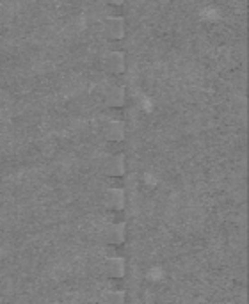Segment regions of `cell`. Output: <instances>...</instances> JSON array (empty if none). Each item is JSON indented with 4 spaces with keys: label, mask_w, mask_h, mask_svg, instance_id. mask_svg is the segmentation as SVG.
Masks as SVG:
<instances>
[{
    "label": "cell",
    "mask_w": 249,
    "mask_h": 304,
    "mask_svg": "<svg viewBox=\"0 0 249 304\" xmlns=\"http://www.w3.org/2000/svg\"><path fill=\"white\" fill-rule=\"evenodd\" d=\"M105 304H125V295L121 292H112L105 297Z\"/></svg>",
    "instance_id": "cell-9"
},
{
    "label": "cell",
    "mask_w": 249,
    "mask_h": 304,
    "mask_svg": "<svg viewBox=\"0 0 249 304\" xmlns=\"http://www.w3.org/2000/svg\"><path fill=\"white\" fill-rule=\"evenodd\" d=\"M109 2H111V4H121L123 0H109Z\"/></svg>",
    "instance_id": "cell-10"
},
{
    "label": "cell",
    "mask_w": 249,
    "mask_h": 304,
    "mask_svg": "<svg viewBox=\"0 0 249 304\" xmlns=\"http://www.w3.org/2000/svg\"><path fill=\"white\" fill-rule=\"evenodd\" d=\"M123 272H125V263L119 258H114V260H109L107 263V274L112 276V278H121Z\"/></svg>",
    "instance_id": "cell-7"
},
{
    "label": "cell",
    "mask_w": 249,
    "mask_h": 304,
    "mask_svg": "<svg viewBox=\"0 0 249 304\" xmlns=\"http://www.w3.org/2000/svg\"><path fill=\"white\" fill-rule=\"evenodd\" d=\"M105 68L112 73H121L125 69V57L121 52H112L105 57Z\"/></svg>",
    "instance_id": "cell-2"
},
{
    "label": "cell",
    "mask_w": 249,
    "mask_h": 304,
    "mask_svg": "<svg viewBox=\"0 0 249 304\" xmlns=\"http://www.w3.org/2000/svg\"><path fill=\"white\" fill-rule=\"evenodd\" d=\"M123 171H125V160L119 155L109 159L107 164H105V173L109 176H119V174H123Z\"/></svg>",
    "instance_id": "cell-4"
},
{
    "label": "cell",
    "mask_w": 249,
    "mask_h": 304,
    "mask_svg": "<svg viewBox=\"0 0 249 304\" xmlns=\"http://www.w3.org/2000/svg\"><path fill=\"white\" fill-rule=\"evenodd\" d=\"M105 36L111 37V40H119V37L125 36V20L123 18H107L105 20Z\"/></svg>",
    "instance_id": "cell-1"
},
{
    "label": "cell",
    "mask_w": 249,
    "mask_h": 304,
    "mask_svg": "<svg viewBox=\"0 0 249 304\" xmlns=\"http://www.w3.org/2000/svg\"><path fill=\"white\" fill-rule=\"evenodd\" d=\"M105 137L111 141H121L125 137V127L119 121H111L105 125Z\"/></svg>",
    "instance_id": "cell-3"
},
{
    "label": "cell",
    "mask_w": 249,
    "mask_h": 304,
    "mask_svg": "<svg viewBox=\"0 0 249 304\" xmlns=\"http://www.w3.org/2000/svg\"><path fill=\"white\" fill-rule=\"evenodd\" d=\"M107 203H109V207H112V208H121L123 207V194L119 191L109 192Z\"/></svg>",
    "instance_id": "cell-8"
},
{
    "label": "cell",
    "mask_w": 249,
    "mask_h": 304,
    "mask_svg": "<svg viewBox=\"0 0 249 304\" xmlns=\"http://www.w3.org/2000/svg\"><path fill=\"white\" fill-rule=\"evenodd\" d=\"M105 101L112 107H119L125 103V91L123 87H111L105 94Z\"/></svg>",
    "instance_id": "cell-5"
},
{
    "label": "cell",
    "mask_w": 249,
    "mask_h": 304,
    "mask_svg": "<svg viewBox=\"0 0 249 304\" xmlns=\"http://www.w3.org/2000/svg\"><path fill=\"white\" fill-rule=\"evenodd\" d=\"M105 239L111 244H119L125 240V226L123 224H112L105 232Z\"/></svg>",
    "instance_id": "cell-6"
}]
</instances>
